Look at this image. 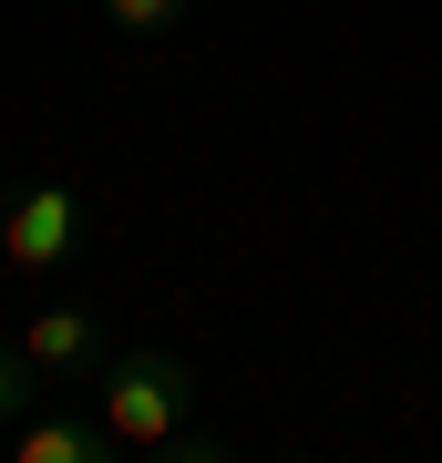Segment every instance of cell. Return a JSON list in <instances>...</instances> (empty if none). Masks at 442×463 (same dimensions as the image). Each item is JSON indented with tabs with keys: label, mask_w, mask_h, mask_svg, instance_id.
Returning a JSON list of instances; mask_svg holds the SVG:
<instances>
[{
	"label": "cell",
	"mask_w": 442,
	"mask_h": 463,
	"mask_svg": "<svg viewBox=\"0 0 442 463\" xmlns=\"http://www.w3.org/2000/svg\"><path fill=\"white\" fill-rule=\"evenodd\" d=\"M21 361H32L52 392H82V381L114 361V340H103V309H82V298H42V309L21 319Z\"/></svg>",
	"instance_id": "obj_3"
},
{
	"label": "cell",
	"mask_w": 442,
	"mask_h": 463,
	"mask_svg": "<svg viewBox=\"0 0 442 463\" xmlns=\"http://www.w3.org/2000/svg\"><path fill=\"white\" fill-rule=\"evenodd\" d=\"M185 11H196V0H103V21H114L124 42H165Z\"/></svg>",
	"instance_id": "obj_5"
},
{
	"label": "cell",
	"mask_w": 442,
	"mask_h": 463,
	"mask_svg": "<svg viewBox=\"0 0 442 463\" xmlns=\"http://www.w3.org/2000/svg\"><path fill=\"white\" fill-rule=\"evenodd\" d=\"M0 453L11 463H114V432H103V412H21L11 432H0Z\"/></svg>",
	"instance_id": "obj_4"
},
{
	"label": "cell",
	"mask_w": 442,
	"mask_h": 463,
	"mask_svg": "<svg viewBox=\"0 0 442 463\" xmlns=\"http://www.w3.org/2000/svg\"><path fill=\"white\" fill-rule=\"evenodd\" d=\"M93 412L114 432V453H155L165 463V443L196 412V371H185L175 350H114V361L93 371Z\"/></svg>",
	"instance_id": "obj_1"
},
{
	"label": "cell",
	"mask_w": 442,
	"mask_h": 463,
	"mask_svg": "<svg viewBox=\"0 0 442 463\" xmlns=\"http://www.w3.org/2000/svg\"><path fill=\"white\" fill-rule=\"evenodd\" d=\"M32 381H42V371L21 361V340H11V350H0V432H11L21 412H32Z\"/></svg>",
	"instance_id": "obj_6"
},
{
	"label": "cell",
	"mask_w": 442,
	"mask_h": 463,
	"mask_svg": "<svg viewBox=\"0 0 442 463\" xmlns=\"http://www.w3.org/2000/svg\"><path fill=\"white\" fill-rule=\"evenodd\" d=\"M72 248H82V185H72V175H32L11 206H0V268L52 279Z\"/></svg>",
	"instance_id": "obj_2"
}]
</instances>
